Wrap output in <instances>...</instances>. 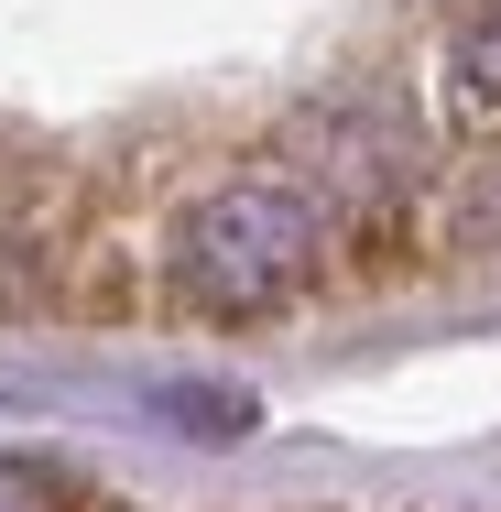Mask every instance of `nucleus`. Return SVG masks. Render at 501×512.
<instances>
[{
	"mask_svg": "<svg viewBox=\"0 0 501 512\" xmlns=\"http://www.w3.org/2000/svg\"><path fill=\"white\" fill-rule=\"evenodd\" d=\"M338 262V197L305 186V175H229L207 197L175 207V240H164V284L186 316H284L295 295L327 284Z\"/></svg>",
	"mask_w": 501,
	"mask_h": 512,
	"instance_id": "nucleus-1",
	"label": "nucleus"
},
{
	"mask_svg": "<svg viewBox=\"0 0 501 512\" xmlns=\"http://www.w3.org/2000/svg\"><path fill=\"white\" fill-rule=\"evenodd\" d=\"M447 88L469 109H501V0H480L469 22H458V44H447Z\"/></svg>",
	"mask_w": 501,
	"mask_h": 512,
	"instance_id": "nucleus-2",
	"label": "nucleus"
},
{
	"mask_svg": "<svg viewBox=\"0 0 501 512\" xmlns=\"http://www.w3.org/2000/svg\"><path fill=\"white\" fill-rule=\"evenodd\" d=\"M0 512H66V491H55L44 469H22V458H0Z\"/></svg>",
	"mask_w": 501,
	"mask_h": 512,
	"instance_id": "nucleus-3",
	"label": "nucleus"
}]
</instances>
